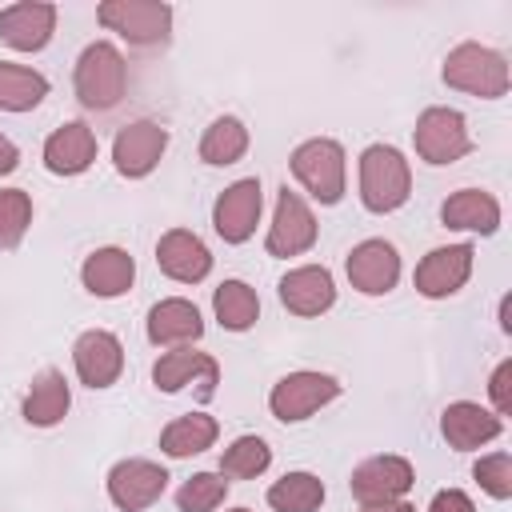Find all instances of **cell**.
Returning <instances> with one entry per match:
<instances>
[{
	"label": "cell",
	"mask_w": 512,
	"mask_h": 512,
	"mask_svg": "<svg viewBox=\"0 0 512 512\" xmlns=\"http://www.w3.org/2000/svg\"><path fill=\"white\" fill-rule=\"evenodd\" d=\"M408 164L396 148L388 144H372L360 156V200L372 212H392L408 200Z\"/></svg>",
	"instance_id": "6da1fadb"
},
{
	"label": "cell",
	"mask_w": 512,
	"mask_h": 512,
	"mask_svg": "<svg viewBox=\"0 0 512 512\" xmlns=\"http://www.w3.org/2000/svg\"><path fill=\"white\" fill-rule=\"evenodd\" d=\"M128 68L112 44H88L76 64V96L84 108H112L124 96Z\"/></svg>",
	"instance_id": "7a4b0ae2"
},
{
	"label": "cell",
	"mask_w": 512,
	"mask_h": 512,
	"mask_svg": "<svg viewBox=\"0 0 512 512\" xmlns=\"http://www.w3.org/2000/svg\"><path fill=\"white\" fill-rule=\"evenodd\" d=\"M292 176L320 200L336 204L344 196V152L336 140H308L292 152Z\"/></svg>",
	"instance_id": "3957f363"
},
{
	"label": "cell",
	"mask_w": 512,
	"mask_h": 512,
	"mask_svg": "<svg viewBox=\"0 0 512 512\" xmlns=\"http://www.w3.org/2000/svg\"><path fill=\"white\" fill-rule=\"evenodd\" d=\"M96 16L104 28L120 32L128 44H164L172 24V8L156 0H108L96 8Z\"/></svg>",
	"instance_id": "277c9868"
},
{
	"label": "cell",
	"mask_w": 512,
	"mask_h": 512,
	"mask_svg": "<svg viewBox=\"0 0 512 512\" xmlns=\"http://www.w3.org/2000/svg\"><path fill=\"white\" fill-rule=\"evenodd\" d=\"M444 80L464 88V92H480V96H500L508 88V68L496 52L480 48V44H460L448 64H444Z\"/></svg>",
	"instance_id": "5b68a950"
},
{
	"label": "cell",
	"mask_w": 512,
	"mask_h": 512,
	"mask_svg": "<svg viewBox=\"0 0 512 512\" xmlns=\"http://www.w3.org/2000/svg\"><path fill=\"white\" fill-rule=\"evenodd\" d=\"M336 396H340V384L332 376H324V372H292L272 388L268 404H272L276 420H304V416H312L320 404H328Z\"/></svg>",
	"instance_id": "8992f818"
},
{
	"label": "cell",
	"mask_w": 512,
	"mask_h": 512,
	"mask_svg": "<svg viewBox=\"0 0 512 512\" xmlns=\"http://www.w3.org/2000/svg\"><path fill=\"white\" fill-rule=\"evenodd\" d=\"M416 152L428 164H452L468 152V132H464V116L452 108H428L416 124Z\"/></svg>",
	"instance_id": "52a82bcc"
},
{
	"label": "cell",
	"mask_w": 512,
	"mask_h": 512,
	"mask_svg": "<svg viewBox=\"0 0 512 512\" xmlns=\"http://www.w3.org/2000/svg\"><path fill=\"white\" fill-rule=\"evenodd\" d=\"M168 484V472L152 460H120L112 472H108V496L116 508L124 512H140L148 508Z\"/></svg>",
	"instance_id": "ba28073f"
},
{
	"label": "cell",
	"mask_w": 512,
	"mask_h": 512,
	"mask_svg": "<svg viewBox=\"0 0 512 512\" xmlns=\"http://www.w3.org/2000/svg\"><path fill=\"white\" fill-rule=\"evenodd\" d=\"M312 240H316V220H312L308 204L292 188H280L276 220H272V232H268V252L272 256H296Z\"/></svg>",
	"instance_id": "9c48e42d"
},
{
	"label": "cell",
	"mask_w": 512,
	"mask_h": 512,
	"mask_svg": "<svg viewBox=\"0 0 512 512\" xmlns=\"http://www.w3.org/2000/svg\"><path fill=\"white\" fill-rule=\"evenodd\" d=\"M408 484H412V468L400 456H376L352 472V496L360 504H388L392 496L408 492Z\"/></svg>",
	"instance_id": "30bf717a"
},
{
	"label": "cell",
	"mask_w": 512,
	"mask_h": 512,
	"mask_svg": "<svg viewBox=\"0 0 512 512\" xmlns=\"http://www.w3.org/2000/svg\"><path fill=\"white\" fill-rule=\"evenodd\" d=\"M164 144H168V132H164L160 124L140 120V124H128V128L116 136L112 160H116V168H120L124 176H148V172L156 168Z\"/></svg>",
	"instance_id": "8fae6325"
},
{
	"label": "cell",
	"mask_w": 512,
	"mask_h": 512,
	"mask_svg": "<svg viewBox=\"0 0 512 512\" xmlns=\"http://www.w3.org/2000/svg\"><path fill=\"white\" fill-rule=\"evenodd\" d=\"M216 232L228 240V244H240L252 236L256 220H260V184L256 180H236L220 200H216Z\"/></svg>",
	"instance_id": "7c38bea8"
},
{
	"label": "cell",
	"mask_w": 512,
	"mask_h": 512,
	"mask_svg": "<svg viewBox=\"0 0 512 512\" xmlns=\"http://www.w3.org/2000/svg\"><path fill=\"white\" fill-rule=\"evenodd\" d=\"M396 276H400V256H396L392 244H384V240H364L360 248H352V256H348V280H352L360 292L380 296V292H388V288L396 284Z\"/></svg>",
	"instance_id": "4fadbf2b"
},
{
	"label": "cell",
	"mask_w": 512,
	"mask_h": 512,
	"mask_svg": "<svg viewBox=\"0 0 512 512\" xmlns=\"http://www.w3.org/2000/svg\"><path fill=\"white\" fill-rule=\"evenodd\" d=\"M72 360L88 388H108L124 368V352L112 332H84L72 348Z\"/></svg>",
	"instance_id": "5bb4252c"
},
{
	"label": "cell",
	"mask_w": 512,
	"mask_h": 512,
	"mask_svg": "<svg viewBox=\"0 0 512 512\" xmlns=\"http://www.w3.org/2000/svg\"><path fill=\"white\" fill-rule=\"evenodd\" d=\"M52 24H56V8L52 4H12L0 12V40L20 48V52H36L48 44L52 36Z\"/></svg>",
	"instance_id": "9a60e30c"
},
{
	"label": "cell",
	"mask_w": 512,
	"mask_h": 512,
	"mask_svg": "<svg viewBox=\"0 0 512 512\" xmlns=\"http://www.w3.org/2000/svg\"><path fill=\"white\" fill-rule=\"evenodd\" d=\"M92 160H96V136H92V128L80 124V120L56 128V132L48 136V144H44V164H48L56 176H76V172H84Z\"/></svg>",
	"instance_id": "2e32d148"
},
{
	"label": "cell",
	"mask_w": 512,
	"mask_h": 512,
	"mask_svg": "<svg viewBox=\"0 0 512 512\" xmlns=\"http://www.w3.org/2000/svg\"><path fill=\"white\" fill-rule=\"evenodd\" d=\"M156 264H160L172 280L196 284V280H204V276H208L212 256H208V248L200 244V236H192V232L176 228V232H168V236L156 244Z\"/></svg>",
	"instance_id": "e0dca14e"
},
{
	"label": "cell",
	"mask_w": 512,
	"mask_h": 512,
	"mask_svg": "<svg viewBox=\"0 0 512 512\" xmlns=\"http://www.w3.org/2000/svg\"><path fill=\"white\" fill-rule=\"evenodd\" d=\"M472 268V248L468 244H452V248H436L428 252V260L416 268V288L424 296H448L468 280Z\"/></svg>",
	"instance_id": "ac0fdd59"
},
{
	"label": "cell",
	"mask_w": 512,
	"mask_h": 512,
	"mask_svg": "<svg viewBox=\"0 0 512 512\" xmlns=\"http://www.w3.org/2000/svg\"><path fill=\"white\" fill-rule=\"evenodd\" d=\"M280 300L284 308H292L296 316H320L324 308H332L336 300V288H332V276L328 268H296L280 280Z\"/></svg>",
	"instance_id": "d6986e66"
},
{
	"label": "cell",
	"mask_w": 512,
	"mask_h": 512,
	"mask_svg": "<svg viewBox=\"0 0 512 512\" xmlns=\"http://www.w3.org/2000/svg\"><path fill=\"white\" fill-rule=\"evenodd\" d=\"M132 276H136V264L120 248H100L84 260V284L92 296H120V292H128Z\"/></svg>",
	"instance_id": "ffe728a7"
},
{
	"label": "cell",
	"mask_w": 512,
	"mask_h": 512,
	"mask_svg": "<svg viewBox=\"0 0 512 512\" xmlns=\"http://www.w3.org/2000/svg\"><path fill=\"white\" fill-rule=\"evenodd\" d=\"M200 332H204L200 312L188 300H160L148 312V336H152V344H184V340H196Z\"/></svg>",
	"instance_id": "44dd1931"
},
{
	"label": "cell",
	"mask_w": 512,
	"mask_h": 512,
	"mask_svg": "<svg viewBox=\"0 0 512 512\" xmlns=\"http://www.w3.org/2000/svg\"><path fill=\"white\" fill-rule=\"evenodd\" d=\"M156 376V388L164 392H180L192 376H200L208 388H216V360L204 356V352H192V348H180V352H164L152 368Z\"/></svg>",
	"instance_id": "7402d4cb"
},
{
	"label": "cell",
	"mask_w": 512,
	"mask_h": 512,
	"mask_svg": "<svg viewBox=\"0 0 512 512\" xmlns=\"http://www.w3.org/2000/svg\"><path fill=\"white\" fill-rule=\"evenodd\" d=\"M500 432V420L484 412L480 404H452L444 412V436L456 448H476L480 440H492Z\"/></svg>",
	"instance_id": "603a6c76"
},
{
	"label": "cell",
	"mask_w": 512,
	"mask_h": 512,
	"mask_svg": "<svg viewBox=\"0 0 512 512\" xmlns=\"http://www.w3.org/2000/svg\"><path fill=\"white\" fill-rule=\"evenodd\" d=\"M440 216H444L448 228H480V232H492L496 220H500V208H496V200L488 192L464 188L452 200H444V212Z\"/></svg>",
	"instance_id": "cb8c5ba5"
},
{
	"label": "cell",
	"mask_w": 512,
	"mask_h": 512,
	"mask_svg": "<svg viewBox=\"0 0 512 512\" xmlns=\"http://www.w3.org/2000/svg\"><path fill=\"white\" fill-rule=\"evenodd\" d=\"M64 412H68V384H64V376L56 368H48V372H40V380L32 384V392L24 400V416H28V424L48 428Z\"/></svg>",
	"instance_id": "d4e9b609"
},
{
	"label": "cell",
	"mask_w": 512,
	"mask_h": 512,
	"mask_svg": "<svg viewBox=\"0 0 512 512\" xmlns=\"http://www.w3.org/2000/svg\"><path fill=\"white\" fill-rule=\"evenodd\" d=\"M48 96V80L24 64H0V108L28 112Z\"/></svg>",
	"instance_id": "484cf974"
},
{
	"label": "cell",
	"mask_w": 512,
	"mask_h": 512,
	"mask_svg": "<svg viewBox=\"0 0 512 512\" xmlns=\"http://www.w3.org/2000/svg\"><path fill=\"white\" fill-rule=\"evenodd\" d=\"M212 440H216V420H212V416H200V412L180 416V420H172V424L160 432V448H164L168 456L204 452Z\"/></svg>",
	"instance_id": "4316f807"
},
{
	"label": "cell",
	"mask_w": 512,
	"mask_h": 512,
	"mask_svg": "<svg viewBox=\"0 0 512 512\" xmlns=\"http://www.w3.org/2000/svg\"><path fill=\"white\" fill-rule=\"evenodd\" d=\"M324 500V484L312 472H288L268 488V504L276 512H316Z\"/></svg>",
	"instance_id": "83f0119b"
},
{
	"label": "cell",
	"mask_w": 512,
	"mask_h": 512,
	"mask_svg": "<svg viewBox=\"0 0 512 512\" xmlns=\"http://www.w3.org/2000/svg\"><path fill=\"white\" fill-rule=\"evenodd\" d=\"M216 316H220L224 328L244 332V328L256 324V316H260V300H256V292H252L244 280H224V284L216 288Z\"/></svg>",
	"instance_id": "f1b7e54d"
},
{
	"label": "cell",
	"mask_w": 512,
	"mask_h": 512,
	"mask_svg": "<svg viewBox=\"0 0 512 512\" xmlns=\"http://www.w3.org/2000/svg\"><path fill=\"white\" fill-rule=\"evenodd\" d=\"M244 148H248V132L236 116H220L200 140V156L208 164H236L244 156Z\"/></svg>",
	"instance_id": "f546056e"
},
{
	"label": "cell",
	"mask_w": 512,
	"mask_h": 512,
	"mask_svg": "<svg viewBox=\"0 0 512 512\" xmlns=\"http://www.w3.org/2000/svg\"><path fill=\"white\" fill-rule=\"evenodd\" d=\"M268 460H272V452H268V444H264L260 436H240V440L224 452L220 472L232 476V480H248V476H260V472L268 468Z\"/></svg>",
	"instance_id": "4dcf8cb0"
},
{
	"label": "cell",
	"mask_w": 512,
	"mask_h": 512,
	"mask_svg": "<svg viewBox=\"0 0 512 512\" xmlns=\"http://www.w3.org/2000/svg\"><path fill=\"white\" fill-rule=\"evenodd\" d=\"M32 220V200L20 188H0V248H16Z\"/></svg>",
	"instance_id": "1f68e13d"
},
{
	"label": "cell",
	"mask_w": 512,
	"mask_h": 512,
	"mask_svg": "<svg viewBox=\"0 0 512 512\" xmlns=\"http://www.w3.org/2000/svg\"><path fill=\"white\" fill-rule=\"evenodd\" d=\"M224 492H228V480H224V476L200 472V476H192V480L176 492V504H180V512H212V508L224 500Z\"/></svg>",
	"instance_id": "d6a6232c"
},
{
	"label": "cell",
	"mask_w": 512,
	"mask_h": 512,
	"mask_svg": "<svg viewBox=\"0 0 512 512\" xmlns=\"http://www.w3.org/2000/svg\"><path fill=\"white\" fill-rule=\"evenodd\" d=\"M476 480H484V488L492 492V496H508L512 492V484H508V456H492V460H480L476 464Z\"/></svg>",
	"instance_id": "836d02e7"
},
{
	"label": "cell",
	"mask_w": 512,
	"mask_h": 512,
	"mask_svg": "<svg viewBox=\"0 0 512 512\" xmlns=\"http://www.w3.org/2000/svg\"><path fill=\"white\" fill-rule=\"evenodd\" d=\"M428 512H472V500H468L464 492L448 488V492H440V496L432 500V508H428Z\"/></svg>",
	"instance_id": "e575fe53"
},
{
	"label": "cell",
	"mask_w": 512,
	"mask_h": 512,
	"mask_svg": "<svg viewBox=\"0 0 512 512\" xmlns=\"http://www.w3.org/2000/svg\"><path fill=\"white\" fill-rule=\"evenodd\" d=\"M16 160H20V156H16V144H12L8 136H0V176H4V172H12V168H16Z\"/></svg>",
	"instance_id": "d590c367"
},
{
	"label": "cell",
	"mask_w": 512,
	"mask_h": 512,
	"mask_svg": "<svg viewBox=\"0 0 512 512\" xmlns=\"http://www.w3.org/2000/svg\"><path fill=\"white\" fill-rule=\"evenodd\" d=\"M508 364H500V372H496V380H492V392H496V404H500V412H508V396H504V380H508Z\"/></svg>",
	"instance_id": "8d00e7d4"
},
{
	"label": "cell",
	"mask_w": 512,
	"mask_h": 512,
	"mask_svg": "<svg viewBox=\"0 0 512 512\" xmlns=\"http://www.w3.org/2000/svg\"><path fill=\"white\" fill-rule=\"evenodd\" d=\"M364 512H412L408 504H364Z\"/></svg>",
	"instance_id": "74e56055"
},
{
	"label": "cell",
	"mask_w": 512,
	"mask_h": 512,
	"mask_svg": "<svg viewBox=\"0 0 512 512\" xmlns=\"http://www.w3.org/2000/svg\"><path fill=\"white\" fill-rule=\"evenodd\" d=\"M232 512H248V508H232Z\"/></svg>",
	"instance_id": "f35d334b"
}]
</instances>
